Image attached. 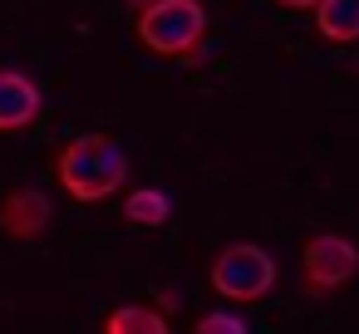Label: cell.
<instances>
[{
	"mask_svg": "<svg viewBox=\"0 0 359 334\" xmlns=\"http://www.w3.org/2000/svg\"><path fill=\"white\" fill-rule=\"evenodd\" d=\"M276 6H285V11H315V0H276Z\"/></svg>",
	"mask_w": 359,
	"mask_h": 334,
	"instance_id": "cell-11",
	"label": "cell"
},
{
	"mask_svg": "<svg viewBox=\"0 0 359 334\" xmlns=\"http://www.w3.org/2000/svg\"><path fill=\"white\" fill-rule=\"evenodd\" d=\"M315 30H320V40L354 45L359 40V0H315Z\"/></svg>",
	"mask_w": 359,
	"mask_h": 334,
	"instance_id": "cell-7",
	"label": "cell"
},
{
	"mask_svg": "<svg viewBox=\"0 0 359 334\" xmlns=\"http://www.w3.org/2000/svg\"><path fill=\"white\" fill-rule=\"evenodd\" d=\"M197 334H246V319L241 314H202Z\"/></svg>",
	"mask_w": 359,
	"mask_h": 334,
	"instance_id": "cell-10",
	"label": "cell"
},
{
	"mask_svg": "<svg viewBox=\"0 0 359 334\" xmlns=\"http://www.w3.org/2000/svg\"><path fill=\"white\" fill-rule=\"evenodd\" d=\"M276 285V260L266 246H251V241H236L226 251H217L212 260V290L231 305H251V300H266Z\"/></svg>",
	"mask_w": 359,
	"mask_h": 334,
	"instance_id": "cell-3",
	"label": "cell"
},
{
	"mask_svg": "<svg viewBox=\"0 0 359 334\" xmlns=\"http://www.w3.org/2000/svg\"><path fill=\"white\" fill-rule=\"evenodd\" d=\"M40 118V84L20 69H0V133H20Z\"/></svg>",
	"mask_w": 359,
	"mask_h": 334,
	"instance_id": "cell-6",
	"label": "cell"
},
{
	"mask_svg": "<svg viewBox=\"0 0 359 334\" xmlns=\"http://www.w3.org/2000/svg\"><path fill=\"white\" fill-rule=\"evenodd\" d=\"M354 275H359V246L349 236L320 231V236L305 241V251H300V280H305L310 295H330V290L349 285Z\"/></svg>",
	"mask_w": 359,
	"mask_h": 334,
	"instance_id": "cell-4",
	"label": "cell"
},
{
	"mask_svg": "<svg viewBox=\"0 0 359 334\" xmlns=\"http://www.w3.org/2000/svg\"><path fill=\"white\" fill-rule=\"evenodd\" d=\"M55 177L74 202H104L128 182V153L109 133H84L60 153Z\"/></svg>",
	"mask_w": 359,
	"mask_h": 334,
	"instance_id": "cell-1",
	"label": "cell"
},
{
	"mask_svg": "<svg viewBox=\"0 0 359 334\" xmlns=\"http://www.w3.org/2000/svg\"><path fill=\"white\" fill-rule=\"evenodd\" d=\"M55 221V207L40 187H15L0 197V231L15 236V241H40Z\"/></svg>",
	"mask_w": 359,
	"mask_h": 334,
	"instance_id": "cell-5",
	"label": "cell"
},
{
	"mask_svg": "<svg viewBox=\"0 0 359 334\" xmlns=\"http://www.w3.org/2000/svg\"><path fill=\"white\" fill-rule=\"evenodd\" d=\"M128 11H148V6H158V0H123Z\"/></svg>",
	"mask_w": 359,
	"mask_h": 334,
	"instance_id": "cell-12",
	"label": "cell"
},
{
	"mask_svg": "<svg viewBox=\"0 0 359 334\" xmlns=\"http://www.w3.org/2000/svg\"><path fill=\"white\" fill-rule=\"evenodd\" d=\"M202 35H207V11L197 6V0H158V6L138 11V40L153 55L197 60Z\"/></svg>",
	"mask_w": 359,
	"mask_h": 334,
	"instance_id": "cell-2",
	"label": "cell"
},
{
	"mask_svg": "<svg viewBox=\"0 0 359 334\" xmlns=\"http://www.w3.org/2000/svg\"><path fill=\"white\" fill-rule=\"evenodd\" d=\"M104 329H109V334H163V329H168V314L143 309V305H123V309H114V314L104 319Z\"/></svg>",
	"mask_w": 359,
	"mask_h": 334,
	"instance_id": "cell-9",
	"label": "cell"
},
{
	"mask_svg": "<svg viewBox=\"0 0 359 334\" xmlns=\"http://www.w3.org/2000/svg\"><path fill=\"white\" fill-rule=\"evenodd\" d=\"M168 216H172V202L163 192H153V187H138L123 202V221H133V226H163Z\"/></svg>",
	"mask_w": 359,
	"mask_h": 334,
	"instance_id": "cell-8",
	"label": "cell"
}]
</instances>
